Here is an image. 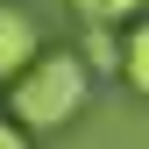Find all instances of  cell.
Returning a JSON list of instances; mask_svg holds the SVG:
<instances>
[{"mask_svg":"<svg viewBox=\"0 0 149 149\" xmlns=\"http://www.w3.org/2000/svg\"><path fill=\"white\" fill-rule=\"evenodd\" d=\"M78 57L92 71H121V36L107 29V22H85V50H78Z\"/></svg>","mask_w":149,"mask_h":149,"instance_id":"277c9868","label":"cell"},{"mask_svg":"<svg viewBox=\"0 0 149 149\" xmlns=\"http://www.w3.org/2000/svg\"><path fill=\"white\" fill-rule=\"evenodd\" d=\"M71 7H78V22H107L114 29V22H128V14L142 7V0H71Z\"/></svg>","mask_w":149,"mask_h":149,"instance_id":"5b68a950","label":"cell"},{"mask_svg":"<svg viewBox=\"0 0 149 149\" xmlns=\"http://www.w3.org/2000/svg\"><path fill=\"white\" fill-rule=\"evenodd\" d=\"M0 149H29V128L22 121H0Z\"/></svg>","mask_w":149,"mask_h":149,"instance_id":"8992f818","label":"cell"},{"mask_svg":"<svg viewBox=\"0 0 149 149\" xmlns=\"http://www.w3.org/2000/svg\"><path fill=\"white\" fill-rule=\"evenodd\" d=\"M85 92H92V64L78 50H43L22 78H7V107H14V121L29 135H50V128L78 121Z\"/></svg>","mask_w":149,"mask_h":149,"instance_id":"6da1fadb","label":"cell"},{"mask_svg":"<svg viewBox=\"0 0 149 149\" xmlns=\"http://www.w3.org/2000/svg\"><path fill=\"white\" fill-rule=\"evenodd\" d=\"M43 57V36L22 7H0V78H22V71Z\"/></svg>","mask_w":149,"mask_h":149,"instance_id":"7a4b0ae2","label":"cell"},{"mask_svg":"<svg viewBox=\"0 0 149 149\" xmlns=\"http://www.w3.org/2000/svg\"><path fill=\"white\" fill-rule=\"evenodd\" d=\"M121 78L149 100V22H135V29L121 36Z\"/></svg>","mask_w":149,"mask_h":149,"instance_id":"3957f363","label":"cell"}]
</instances>
